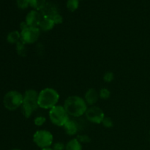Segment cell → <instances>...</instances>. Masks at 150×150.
<instances>
[{
  "instance_id": "cell-8",
  "label": "cell",
  "mask_w": 150,
  "mask_h": 150,
  "mask_svg": "<svg viewBox=\"0 0 150 150\" xmlns=\"http://www.w3.org/2000/svg\"><path fill=\"white\" fill-rule=\"evenodd\" d=\"M86 120L89 122L95 124H100L102 123L105 114L103 111L100 107L96 105H92L88 107L86 113H85Z\"/></svg>"
},
{
  "instance_id": "cell-16",
  "label": "cell",
  "mask_w": 150,
  "mask_h": 150,
  "mask_svg": "<svg viewBox=\"0 0 150 150\" xmlns=\"http://www.w3.org/2000/svg\"><path fill=\"white\" fill-rule=\"evenodd\" d=\"M29 6L33 7L35 10L40 11L46 4V0H29Z\"/></svg>"
},
{
  "instance_id": "cell-20",
  "label": "cell",
  "mask_w": 150,
  "mask_h": 150,
  "mask_svg": "<svg viewBox=\"0 0 150 150\" xmlns=\"http://www.w3.org/2000/svg\"><path fill=\"white\" fill-rule=\"evenodd\" d=\"M45 121H46V118L43 116H38L34 120L35 125L37 126H42L45 124Z\"/></svg>"
},
{
  "instance_id": "cell-6",
  "label": "cell",
  "mask_w": 150,
  "mask_h": 150,
  "mask_svg": "<svg viewBox=\"0 0 150 150\" xmlns=\"http://www.w3.org/2000/svg\"><path fill=\"white\" fill-rule=\"evenodd\" d=\"M33 141L40 149L49 148L54 142V136L48 130H39L34 133Z\"/></svg>"
},
{
  "instance_id": "cell-7",
  "label": "cell",
  "mask_w": 150,
  "mask_h": 150,
  "mask_svg": "<svg viewBox=\"0 0 150 150\" xmlns=\"http://www.w3.org/2000/svg\"><path fill=\"white\" fill-rule=\"evenodd\" d=\"M40 29L39 27H33L26 25L24 28L21 29V41L25 44L35 43L40 38Z\"/></svg>"
},
{
  "instance_id": "cell-24",
  "label": "cell",
  "mask_w": 150,
  "mask_h": 150,
  "mask_svg": "<svg viewBox=\"0 0 150 150\" xmlns=\"http://www.w3.org/2000/svg\"><path fill=\"white\" fill-rule=\"evenodd\" d=\"M51 18L53 19L54 22L55 23V24H60V23H62L63 21V18L59 13H57L56 15H54V16L51 17Z\"/></svg>"
},
{
  "instance_id": "cell-22",
  "label": "cell",
  "mask_w": 150,
  "mask_h": 150,
  "mask_svg": "<svg viewBox=\"0 0 150 150\" xmlns=\"http://www.w3.org/2000/svg\"><path fill=\"white\" fill-rule=\"evenodd\" d=\"M17 5L20 9H26L29 6V0H17Z\"/></svg>"
},
{
  "instance_id": "cell-3",
  "label": "cell",
  "mask_w": 150,
  "mask_h": 150,
  "mask_svg": "<svg viewBox=\"0 0 150 150\" xmlns=\"http://www.w3.org/2000/svg\"><path fill=\"white\" fill-rule=\"evenodd\" d=\"M38 95L39 92L35 89H28L23 94V100L21 109L22 113L26 118L30 117L34 111L39 108Z\"/></svg>"
},
{
  "instance_id": "cell-23",
  "label": "cell",
  "mask_w": 150,
  "mask_h": 150,
  "mask_svg": "<svg viewBox=\"0 0 150 150\" xmlns=\"http://www.w3.org/2000/svg\"><path fill=\"white\" fill-rule=\"evenodd\" d=\"M114 79V73H111V72H107L104 74L103 76V80L105 81L107 83H109V82H111Z\"/></svg>"
},
{
  "instance_id": "cell-14",
  "label": "cell",
  "mask_w": 150,
  "mask_h": 150,
  "mask_svg": "<svg viewBox=\"0 0 150 150\" xmlns=\"http://www.w3.org/2000/svg\"><path fill=\"white\" fill-rule=\"evenodd\" d=\"M64 150H82V144L76 138L73 139L67 142Z\"/></svg>"
},
{
  "instance_id": "cell-19",
  "label": "cell",
  "mask_w": 150,
  "mask_h": 150,
  "mask_svg": "<svg viewBox=\"0 0 150 150\" xmlns=\"http://www.w3.org/2000/svg\"><path fill=\"white\" fill-rule=\"evenodd\" d=\"M101 124H103V125L104 127H107V128H111V127H112L113 125H114L113 120H111L110 117H104L103 120Z\"/></svg>"
},
{
  "instance_id": "cell-11",
  "label": "cell",
  "mask_w": 150,
  "mask_h": 150,
  "mask_svg": "<svg viewBox=\"0 0 150 150\" xmlns=\"http://www.w3.org/2000/svg\"><path fill=\"white\" fill-rule=\"evenodd\" d=\"M64 127L66 133L69 136H74L78 133L79 130V126L75 120L69 119L68 121L64 124Z\"/></svg>"
},
{
  "instance_id": "cell-21",
  "label": "cell",
  "mask_w": 150,
  "mask_h": 150,
  "mask_svg": "<svg viewBox=\"0 0 150 150\" xmlns=\"http://www.w3.org/2000/svg\"><path fill=\"white\" fill-rule=\"evenodd\" d=\"M76 139H78V141H79L81 144L89 143L91 141L90 138L88 136H86V135H78Z\"/></svg>"
},
{
  "instance_id": "cell-15",
  "label": "cell",
  "mask_w": 150,
  "mask_h": 150,
  "mask_svg": "<svg viewBox=\"0 0 150 150\" xmlns=\"http://www.w3.org/2000/svg\"><path fill=\"white\" fill-rule=\"evenodd\" d=\"M7 40L10 43H18L19 41L21 40V32L18 31H13L8 34L7 37Z\"/></svg>"
},
{
  "instance_id": "cell-13",
  "label": "cell",
  "mask_w": 150,
  "mask_h": 150,
  "mask_svg": "<svg viewBox=\"0 0 150 150\" xmlns=\"http://www.w3.org/2000/svg\"><path fill=\"white\" fill-rule=\"evenodd\" d=\"M40 13H42V15L43 16H47V17L51 18L54 15L58 13V10H57V7L54 4L46 2V4L44 6L43 8L40 10Z\"/></svg>"
},
{
  "instance_id": "cell-1",
  "label": "cell",
  "mask_w": 150,
  "mask_h": 150,
  "mask_svg": "<svg viewBox=\"0 0 150 150\" xmlns=\"http://www.w3.org/2000/svg\"><path fill=\"white\" fill-rule=\"evenodd\" d=\"M63 106L68 115L73 117H80L85 115L88 108L84 98L77 95H72L66 98Z\"/></svg>"
},
{
  "instance_id": "cell-25",
  "label": "cell",
  "mask_w": 150,
  "mask_h": 150,
  "mask_svg": "<svg viewBox=\"0 0 150 150\" xmlns=\"http://www.w3.org/2000/svg\"><path fill=\"white\" fill-rule=\"evenodd\" d=\"M53 150H64L65 149V145L62 142H57L54 144L52 146Z\"/></svg>"
},
{
  "instance_id": "cell-4",
  "label": "cell",
  "mask_w": 150,
  "mask_h": 150,
  "mask_svg": "<svg viewBox=\"0 0 150 150\" xmlns=\"http://www.w3.org/2000/svg\"><path fill=\"white\" fill-rule=\"evenodd\" d=\"M49 119L52 124L59 127H63L70 119V116L66 111L63 105H57L49 110Z\"/></svg>"
},
{
  "instance_id": "cell-17",
  "label": "cell",
  "mask_w": 150,
  "mask_h": 150,
  "mask_svg": "<svg viewBox=\"0 0 150 150\" xmlns=\"http://www.w3.org/2000/svg\"><path fill=\"white\" fill-rule=\"evenodd\" d=\"M79 0H68L67 2V7L70 11L73 12L79 7Z\"/></svg>"
},
{
  "instance_id": "cell-10",
  "label": "cell",
  "mask_w": 150,
  "mask_h": 150,
  "mask_svg": "<svg viewBox=\"0 0 150 150\" xmlns=\"http://www.w3.org/2000/svg\"><path fill=\"white\" fill-rule=\"evenodd\" d=\"M99 93L96 89L91 88L89 90L86 91V94L84 95V100L86 101V104L88 105H94L97 102H98V99H99Z\"/></svg>"
},
{
  "instance_id": "cell-9",
  "label": "cell",
  "mask_w": 150,
  "mask_h": 150,
  "mask_svg": "<svg viewBox=\"0 0 150 150\" xmlns=\"http://www.w3.org/2000/svg\"><path fill=\"white\" fill-rule=\"evenodd\" d=\"M43 16L40 12L38 10H31L26 17V23L29 26H33V27H39L40 23L42 21Z\"/></svg>"
},
{
  "instance_id": "cell-5",
  "label": "cell",
  "mask_w": 150,
  "mask_h": 150,
  "mask_svg": "<svg viewBox=\"0 0 150 150\" xmlns=\"http://www.w3.org/2000/svg\"><path fill=\"white\" fill-rule=\"evenodd\" d=\"M23 95L18 91H10L4 95L3 103L9 111H15L23 104Z\"/></svg>"
},
{
  "instance_id": "cell-27",
  "label": "cell",
  "mask_w": 150,
  "mask_h": 150,
  "mask_svg": "<svg viewBox=\"0 0 150 150\" xmlns=\"http://www.w3.org/2000/svg\"><path fill=\"white\" fill-rule=\"evenodd\" d=\"M13 150H21V149H13Z\"/></svg>"
},
{
  "instance_id": "cell-18",
  "label": "cell",
  "mask_w": 150,
  "mask_h": 150,
  "mask_svg": "<svg viewBox=\"0 0 150 150\" xmlns=\"http://www.w3.org/2000/svg\"><path fill=\"white\" fill-rule=\"evenodd\" d=\"M110 95H111V92L106 88H103L100 90L99 96L101 99L107 100L108 98H109Z\"/></svg>"
},
{
  "instance_id": "cell-2",
  "label": "cell",
  "mask_w": 150,
  "mask_h": 150,
  "mask_svg": "<svg viewBox=\"0 0 150 150\" xmlns=\"http://www.w3.org/2000/svg\"><path fill=\"white\" fill-rule=\"evenodd\" d=\"M59 100V94L56 89L47 87L42 89L38 95L39 108L42 109H51L57 105Z\"/></svg>"
},
{
  "instance_id": "cell-12",
  "label": "cell",
  "mask_w": 150,
  "mask_h": 150,
  "mask_svg": "<svg viewBox=\"0 0 150 150\" xmlns=\"http://www.w3.org/2000/svg\"><path fill=\"white\" fill-rule=\"evenodd\" d=\"M55 25V23H54V21H53V19L51 18L47 17V16H43L40 23L39 29H40V31L48 32V31L51 30L54 27Z\"/></svg>"
},
{
  "instance_id": "cell-26",
  "label": "cell",
  "mask_w": 150,
  "mask_h": 150,
  "mask_svg": "<svg viewBox=\"0 0 150 150\" xmlns=\"http://www.w3.org/2000/svg\"><path fill=\"white\" fill-rule=\"evenodd\" d=\"M40 150H53V149L51 147H49V148H45V149H41Z\"/></svg>"
}]
</instances>
